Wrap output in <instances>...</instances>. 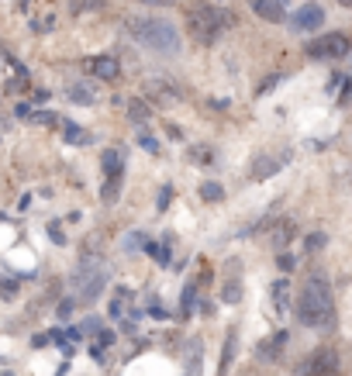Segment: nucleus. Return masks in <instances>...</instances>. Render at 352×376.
Here are the masks:
<instances>
[{
	"instance_id": "obj_24",
	"label": "nucleus",
	"mask_w": 352,
	"mask_h": 376,
	"mask_svg": "<svg viewBox=\"0 0 352 376\" xmlns=\"http://www.w3.org/2000/svg\"><path fill=\"white\" fill-rule=\"evenodd\" d=\"M142 4H156V7H163V4H173V0H142Z\"/></svg>"
},
{
	"instance_id": "obj_14",
	"label": "nucleus",
	"mask_w": 352,
	"mask_h": 376,
	"mask_svg": "<svg viewBox=\"0 0 352 376\" xmlns=\"http://www.w3.org/2000/svg\"><path fill=\"white\" fill-rule=\"evenodd\" d=\"M125 304H128V290H118V297L110 300V318H125Z\"/></svg>"
},
{
	"instance_id": "obj_19",
	"label": "nucleus",
	"mask_w": 352,
	"mask_h": 376,
	"mask_svg": "<svg viewBox=\"0 0 352 376\" xmlns=\"http://www.w3.org/2000/svg\"><path fill=\"white\" fill-rule=\"evenodd\" d=\"M138 142H142V145H145V149H149V152H159V142H156V138H152V135H142V138H138Z\"/></svg>"
},
{
	"instance_id": "obj_1",
	"label": "nucleus",
	"mask_w": 352,
	"mask_h": 376,
	"mask_svg": "<svg viewBox=\"0 0 352 376\" xmlns=\"http://www.w3.org/2000/svg\"><path fill=\"white\" fill-rule=\"evenodd\" d=\"M331 314H335V304H331L328 283L322 276H311V280L300 287L297 321L307 324V328H325V324H331Z\"/></svg>"
},
{
	"instance_id": "obj_23",
	"label": "nucleus",
	"mask_w": 352,
	"mask_h": 376,
	"mask_svg": "<svg viewBox=\"0 0 352 376\" xmlns=\"http://www.w3.org/2000/svg\"><path fill=\"white\" fill-rule=\"evenodd\" d=\"M280 269H294V256H280Z\"/></svg>"
},
{
	"instance_id": "obj_9",
	"label": "nucleus",
	"mask_w": 352,
	"mask_h": 376,
	"mask_svg": "<svg viewBox=\"0 0 352 376\" xmlns=\"http://www.w3.org/2000/svg\"><path fill=\"white\" fill-rule=\"evenodd\" d=\"M287 159H290L287 152H283V156H276V159H273V156H259V159L252 162V180H266V176H273V173H276Z\"/></svg>"
},
{
	"instance_id": "obj_6",
	"label": "nucleus",
	"mask_w": 352,
	"mask_h": 376,
	"mask_svg": "<svg viewBox=\"0 0 352 376\" xmlns=\"http://www.w3.org/2000/svg\"><path fill=\"white\" fill-rule=\"evenodd\" d=\"M349 52V38L342 35V31H331L325 38H314L311 45H307V55L311 59H339V55Z\"/></svg>"
},
{
	"instance_id": "obj_18",
	"label": "nucleus",
	"mask_w": 352,
	"mask_h": 376,
	"mask_svg": "<svg viewBox=\"0 0 352 376\" xmlns=\"http://www.w3.org/2000/svg\"><path fill=\"white\" fill-rule=\"evenodd\" d=\"M322 245H325V235L318 232V235H311V239H307V252H318Z\"/></svg>"
},
{
	"instance_id": "obj_16",
	"label": "nucleus",
	"mask_w": 352,
	"mask_h": 376,
	"mask_svg": "<svg viewBox=\"0 0 352 376\" xmlns=\"http://www.w3.org/2000/svg\"><path fill=\"white\" fill-rule=\"evenodd\" d=\"M200 197H204V200H221L225 190L217 187V183H204V187H200Z\"/></svg>"
},
{
	"instance_id": "obj_21",
	"label": "nucleus",
	"mask_w": 352,
	"mask_h": 376,
	"mask_svg": "<svg viewBox=\"0 0 352 376\" xmlns=\"http://www.w3.org/2000/svg\"><path fill=\"white\" fill-rule=\"evenodd\" d=\"M104 0H73V11H83V7H101Z\"/></svg>"
},
{
	"instance_id": "obj_17",
	"label": "nucleus",
	"mask_w": 352,
	"mask_h": 376,
	"mask_svg": "<svg viewBox=\"0 0 352 376\" xmlns=\"http://www.w3.org/2000/svg\"><path fill=\"white\" fill-rule=\"evenodd\" d=\"M152 256H156V263L169 266V245H156V249H152Z\"/></svg>"
},
{
	"instance_id": "obj_5",
	"label": "nucleus",
	"mask_w": 352,
	"mask_h": 376,
	"mask_svg": "<svg viewBox=\"0 0 352 376\" xmlns=\"http://www.w3.org/2000/svg\"><path fill=\"white\" fill-rule=\"evenodd\" d=\"M121 173H125V152H121V149H108V152H104V176H108L104 204H114L118 187H121Z\"/></svg>"
},
{
	"instance_id": "obj_2",
	"label": "nucleus",
	"mask_w": 352,
	"mask_h": 376,
	"mask_svg": "<svg viewBox=\"0 0 352 376\" xmlns=\"http://www.w3.org/2000/svg\"><path fill=\"white\" fill-rule=\"evenodd\" d=\"M128 31L152 52L173 55L180 49V31L169 21H163V18H135V21H128Z\"/></svg>"
},
{
	"instance_id": "obj_3",
	"label": "nucleus",
	"mask_w": 352,
	"mask_h": 376,
	"mask_svg": "<svg viewBox=\"0 0 352 376\" xmlns=\"http://www.w3.org/2000/svg\"><path fill=\"white\" fill-rule=\"evenodd\" d=\"M108 276H110L108 263H101L97 256H86L80 266H76V273H73L76 300H83V304L97 300V297H101V290H104V283H108Z\"/></svg>"
},
{
	"instance_id": "obj_13",
	"label": "nucleus",
	"mask_w": 352,
	"mask_h": 376,
	"mask_svg": "<svg viewBox=\"0 0 352 376\" xmlns=\"http://www.w3.org/2000/svg\"><path fill=\"white\" fill-rule=\"evenodd\" d=\"M69 97H73L76 104H93V93H90V86H83V83L69 86Z\"/></svg>"
},
{
	"instance_id": "obj_11",
	"label": "nucleus",
	"mask_w": 352,
	"mask_h": 376,
	"mask_svg": "<svg viewBox=\"0 0 352 376\" xmlns=\"http://www.w3.org/2000/svg\"><path fill=\"white\" fill-rule=\"evenodd\" d=\"M90 73H93V76H104V80H114V76H118V62L108 59V55L90 59Z\"/></svg>"
},
{
	"instance_id": "obj_15",
	"label": "nucleus",
	"mask_w": 352,
	"mask_h": 376,
	"mask_svg": "<svg viewBox=\"0 0 352 376\" xmlns=\"http://www.w3.org/2000/svg\"><path fill=\"white\" fill-rule=\"evenodd\" d=\"M287 280H280V283H273V294H276V311H287Z\"/></svg>"
},
{
	"instance_id": "obj_25",
	"label": "nucleus",
	"mask_w": 352,
	"mask_h": 376,
	"mask_svg": "<svg viewBox=\"0 0 352 376\" xmlns=\"http://www.w3.org/2000/svg\"><path fill=\"white\" fill-rule=\"evenodd\" d=\"M339 4H342V7H352V0H339Z\"/></svg>"
},
{
	"instance_id": "obj_12",
	"label": "nucleus",
	"mask_w": 352,
	"mask_h": 376,
	"mask_svg": "<svg viewBox=\"0 0 352 376\" xmlns=\"http://www.w3.org/2000/svg\"><path fill=\"white\" fill-rule=\"evenodd\" d=\"M232 352H235V331H228V342H225V355H221V370H217V376H228V366H232Z\"/></svg>"
},
{
	"instance_id": "obj_10",
	"label": "nucleus",
	"mask_w": 352,
	"mask_h": 376,
	"mask_svg": "<svg viewBox=\"0 0 352 376\" xmlns=\"http://www.w3.org/2000/svg\"><path fill=\"white\" fill-rule=\"evenodd\" d=\"M252 11L263 18V21H273V25H280L287 14H283V7H280V0H252Z\"/></svg>"
},
{
	"instance_id": "obj_20",
	"label": "nucleus",
	"mask_w": 352,
	"mask_h": 376,
	"mask_svg": "<svg viewBox=\"0 0 352 376\" xmlns=\"http://www.w3.org/2000/svg\"><path fill=\"white\" fill-rule=\"evenodd\" d=\"M180 304H183V314H190V307H193V287L183 290V300H180Z\"/></svg>"
},
{
	"instance_id": "obj_22",
	"label": "nucleus",
	"mask_w": 352,
	"mask_h": 376,
	"mask_svg": "<svg viewBox=\"0 0 352 376\" xmlns=\"http://www.w3.org/2000/svg\"><path fill=\"white\" fill-rule=\"evenodd\" d=\"M287 242H290V224H283L280 235H276V245H287Z\"/></svg>"
},
{
	"instance_id": "obj_4",
	"label": "nucleus",
	"mask_w": 352,
	"mask_h": 376,
	"mask_svg": "<svg viewBox=\"0 0 352 376\" xmlns=\"http://www.w3.org/2000/svg\"><path fill=\"white\" fill-rule=\"evenodd\" d=\"M187 28L193 38H200V42H211L217 35V28H221V11L211 7V4H190L187 11Z\"/></svg>"
},
{
	"instance_id": "obj_7",
	"label": "nucleus",
	"mask_w": 352,
	"mask_h": 376,
	"mask_svg": "<svg viewBox=\"0 0 352 376\" xmlns=\"http://www.w3.org/2000/svg\"><path fill=\"white\" fill-rule=\"evenodd\" d=\"M300 376H339V355H335V349H318L300 366Z\"/></svg>"
},
{
	"instance_id": "obj_8",
	"label": "nucleus",
	"mask_w": 352,
	"mask_h": 376,
	"mask_svg": "<svg viewBox=\"0 0 352 376\" xmlns=\"http://www.w3.org/2000/svg\"><path fill=\"white\" fill-rule=\"evenodd\" d=\"M325 25V7H318V4H304L297 14L290 18V28L294 31H314V28Z\"/></svg>"
}]
</instances>
